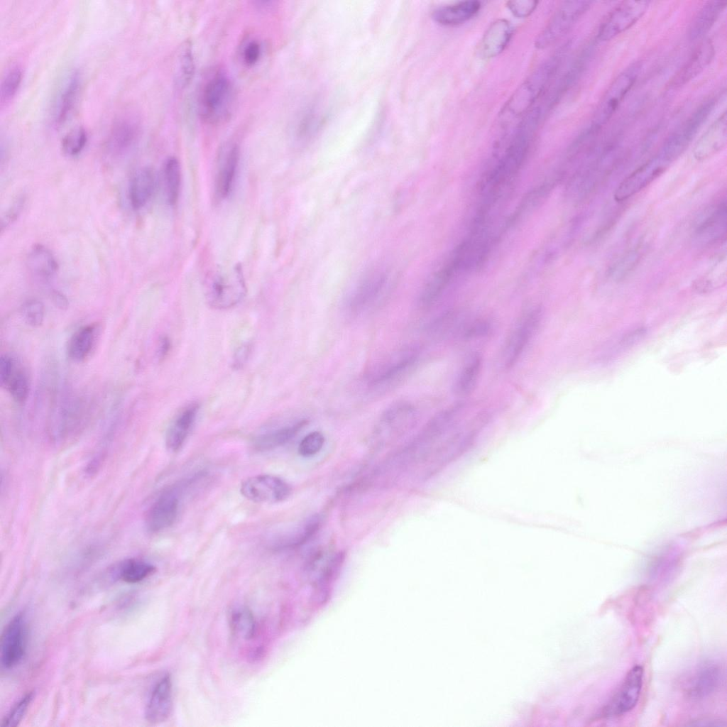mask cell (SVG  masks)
<instances>
[{
  "mask_svg": "<svg viewBox=\"0 0 727 727\" xmlns=\"http://www.w3.org/2000/svg\"><path fill=\"white\" fill-rule=\"evenodd\" d=\"M566 51L565 48L540 64L519 85L505 104L503 113L519 116L530 111L556 74Z\"/></svg>",
  "mask_w": 727,
  "mask_h": 727,
  "instance_id": "cell-1",
  "label": "cell"
},
{
  "mask_svg": "<svg viewBox=\"0 0 727 727\" xmlns=\"http://www.w3.org/2000/svg\"><path fill=\"white\" fill-rule=\"evenodd\" d=\"M203 290L207 302L214 309L225 310L236 305L246 293L241 266L211 271L206 275Z\"/></svg>",
  "mask_w": 727,
  "mask_h": 727,
  "instance_id": "cell-2",
  "label": "cell"
},
{
  "mask_svg": "<svg viewBox=\"0 0 727 727\" xmlns=\"http://www.w3.org/2000/svg\"><path fill=\"white\" fill-rule=\"evenodd\" d=\"M233 84L223 70L212 73L204 82L199 97V111L202 120L211 124L224 121L230 115L234 104Z\"/></svg>",
  "mask_w": 727,
  "mask_h": 727,
  "instance_id": "cell-3",
  "label": "cell"
},
{
  "mask_svg": "<svg viewBox=\"0 0 727 727\" xmlns=\"http://www.w3.org/2000/svg\"><path fill=\"white\" fill-rule=\"evenodd\" d=\"M420 351L414 346L405 347L393 353L377 364L366 375L367 388L372 392H382L390 389L415 368Z\"/></svg>",
  "mask_w": 727,
  "mask_h": 727,
  "instance_id": "cell-4",
  "label": "cell"
},
{
  "mask_svg": "<svg viewBox=\"0 0 727 727\" xmlns=\"http://www.w3.org/2000/svg\"><path fill=\"white\" fill-rule=\"evenodd\" d=\"M717 102L715 97L709 98L700 104L694 111L668 137L658 155L670 164L677 159L691 143L702 125L705 123Z\"/></svg>",
  "mask_w": 727,
  "mask_h": 727,
  "instance_id": "cell-5",
  "label": "cell"
},
{
  "mask_svg": "<svg viewBox=\"0 0 727 727\" xmlns=\"http://www.w3.org/2000/svg\"><path fill=\"white\" fill-rule=\"evenodd\" d=\"M640 68V63H633L615 78L597 106L587 129L589 131L595 134L611 119L636 82Z\"/></svg>",
  "mask_w": 727,
  "mask_h": 727,
  "instance_id": "cell-6",
  "label": "cell"
},
{
  "mask_svg": "<svg viewBox=\"0 0 727 727\" xmlns=\"http://www.w3.org/2000/svg\"><path fill=\"white\" fill-rule=\"evenodd\" d=\"M389 273L381 270L371 273L362 278L351 290L346 308L352 315H360L370 310L381 302L389 291Z\"/></svg>",
  "mask_w": 727,
  "mask_h": 727,
  "instance_id": "cell-7",
  "label": "cell"
},
{
  "mask_svg": "<svg viewBox=\"0 0 727 727\" xmlns=\"http://www.w3.org/2000/svg\"><path fill=\"white\" fill-rule=\"evenodd\" d=\"M592 1H564L555 11L535 40V46L544 49L565 35L589 9Z\"/></svg>",
  "mask_w": 727,
  "mask_h": 727,
  "instance_id": "cell-8",
  "label": "cell"
},
{
  "mask_svg": "<svg viewBox=\"0 0 727 727\" xmlns=\"http://www.w3.org/2000/svg\"><path fill=\"white\" fill-rule=\"evenodd\" d=\"M27 620L24 612L16 613L4 627L0 638L1 667L10 669L24 658L27 648Z\"/></svg>",
  "mask_w": 727,
  "mask_h": 727,
  "instance_id": "cell-9",
  "label": "cell"
},
{
  "mask_svg": "<svg viewBox=\"0 0 727 727\" xmlns=\"http://www.w3.org/2000/svg\"><path fill=\"white\" fill-rule=\"evenodd\" d=\"M542 317V310L536 307L527 312L517 323L503 349L502 359L505 368H512L518 361L540 326Z\"/></svg>",
  "mask_w": 727,
  "mask_h": 727,
  "instance_id": "cell-10",
  "label": "cell"
},
{
  "mask_svg": "<svg viewBox=\"0 0 727 727\" xmlns=\"http://www.w3.org/2000/svg\"><path fill=\"white\" fill-rule=\"evenodd\" d=\"M650 1H625L615 7L599 26L597 39L611 40L632 27L646 12Z\"/></svg>",
  "mask_w": 727,
  "mask_h": 727,
  "instance_id": "cell-11",
  "label": "cell"
},
{
  "mask_svg": "<svg viewBox=\"0 0 727 727\" xmlns=\"http://www.w3.org/2000/svg\"><path fill=\"white\" fill-rule=\"evenodd\" d=\"M291 491L290 486L282 479L270 475L261 474L245 479L241 484V495L256 503H278L286 499Z\"/></svg>",
  "mask_w": 727,
  "mask_h": 727,
  "instance_id": "cell-12",
  "label": "cell"
},
{
  "mask_svg": "<svg viewBox=\"0 0 727 727\" xmlns=\"http://www.w3.org/2000/svg\"><path fill=\"white\" fill-rule=\"evenodd\" d=\"M643 679V668L635 665L627 673L623 683L601 711L603 717L622 716L631 711L638 701Z\"/></svg>",
  "mask_w": 727,
  "mask_h": 727,
  "instance_id": "cell-13",
  "label": "cell"
},
{
  "mask_svg": "<svg viewBox=\"0 0 727 727\" xmlns=\"http://www.w3.org/2000/svg\"><path fill=\"white\" fill-rule=\"evenodd\" d=\"M669 165L658 155L643 163L618 185L614 199L622 202L638 193L662 174Z\"/></svg>",
  "mask_w": 727,
  "mask_h": 727,
  "instance_id": "cell-14",
  "label": "cell"
},
{
  "mask_svg": "<svg viewBox=\"0 0 727 727\" xmlns=\"http://www.w3.org/2000/svg\"><path fill=\"white\" fill-rule=\"evenodd\" d=\"M723 669L720 664L708 660L701 664L690 677L686 694L694 701H700L713 695L721 687Z\"/></svg>",
  "mask_w": 727,
  "mask_h": 727,
  "instance_id": "cell-15",
  "label": "cell"
},
{
  "mask_svg": "<svg viewBox=\"0 0 727 727\" xmlns=\"http://www.w3.org/2000/svg\"><path fill=\"white\" fill-rule=\"evenodd\" d=\"M179 499L176 488L164 491L153 503L146 516V527L148 532L157 533L171 526L176 520Z\"/></svg>",
  "mask_w": 727,
  "mask_h": 727,
  "instance_id": "cell-16",
  "label": "cell"
},
{
  "mask_svg": "<svg viewBox=\"0 0 727 727\" xmlns=\"http://www.w3.org/2000/svg\"><path fill=\"white\" fill-rule=\"evenodd\" d=\"M726 214L725 201L710 209L696 226L693 233L695 244L705 246L722 239L726 233Z\"/></svg>",
  "mask_w": 727,
  "mask_h": 727,
  "instance_id": "cell-17",
  "label": "cell"
},
{
  "mask_svg": "<svg viewBox=\"0 0 727 727\" xmlns=\"http://www.w3.org/2000/svg\"><path fill=\"white\" fill-rule=\"evenodd\" d=\"M715 48L709 39L701 40L670 82V87L679 88L697 77L712 61Z\"/></svg>",
  "mask_w": 727,
  "mask_h": 727,
  "instance_id": "cell-18",
  "label": "cell"
},
{
  "mask_svg": "<svg viewBox=\"0 0 727 727\" xmlns=\"http://www.w3.org/2000/svg\"><path fill=\"white\" fill-rule=\"evenodd\" d=\"M172 709V681L167 674L154 686L145 709V718L151 723H160L169 717Z\"/></svg>",
  "mask_w": 727,
  "mask_h": 727,
  "instance_id": "cell-19",
  "label": "cell"
},
{
  "mask_svg": "<svg viewBox=\"0 0 727 727\" xmlns=\"http://www.w3.org/2000/svg\"><path fill=\"white\" fill-rule=\"evenodd\" d=\"M727 116L723 113L696 143L693 155L698 161L706 160L722 151L727 143Z\"/></svg>",
  "mask_w": 727,
  "mask_h": 727,
  "instance_id": "cell-20",
  "label": "cell"
},
{
  "mask_svg": "<svg viewBox=\"0 0 727 727\" xmlns=\"http://www.w3.org/2000/svg\"><path fill=\"white\" fill-rule=\"evenodd\" d=\"M513 35V26L506 19H497L485 31L479 46V54L485 59L500 55L508 46Z\"/></svg>",
  "mask_w": 727,
  "mask_h": 727,
  "instance_id": "cell-21",
  "label": "cell"
},
{
  "mask_svg": "<svg viewBox=\"0 0 727 727\" xmlns=\"http://www.w3.org/2000/svg\"><path fill=\"white\" fill-rule=\"evenodd\" d=\"M139 134V126L132 116H123L112 126L106 142L108 152L114 156L126 153L133 146Z\"/></svg>",
  "mask_w": 727,
  "mask_h": 727,
  "instance_id": "cell-22",
  "label": "cell"
},
{
  "mask_svg": "<svg viewBox=\"0 0 727 727\" xmlns=\"http://www.w3.org/2000/svg\"><path fill=\"white\" fill-rule=\"evenodd\" d=\"M80 86V77L75 70L69 72L62 80L53 108V120L56 125L69 118L75 107Z\"/></svg>",
  "mask_w": 727,
  "mask_h": 727,
  "instance_id": "cell-23",
  "label": "cell"
},
{
  "mask_svg": "<svg viewBox=\"0 0 727 727\" xmlns=\"http://www.w3.org/2000/svg\"><path fill=\"white\" fill-rule=\"evenodd\" d=\"M239 156V147L236 143L226 146L220 153L216 177V191L220 197L225 198L231 190Z\"/></svg>",
  "mask_w": 727,
  "mask_h": 727,
  "instance_id": "cell-24",
  "label": "cell"
},
{
  "mask_svg": "<svg viewBox=\"0 0 727 727\" xmlns=\"http://www.w3.org/2000/svg\"><path fill=\"white\" fill-rule=\"evenodd\" d=\"M199 409L198 403H190L173 420L165 437V444L168 450L175 452L182 447L194 425Z\"/></svg>",
  "mask_w": 727,
  "mask_h": 727,
  "instance_id": "cell-25",
  "label": "cell"
},
{
  "mask_svg": "<svg viewBox=\"0 0 727 727\" xmlns=\"http://www.w3.org/2000/svg\"><path fill=\"white\" fill-rule=\"evenodd\" d=\"M481 8V3L479 1H459L438 7L433 11L432 18L442 26H457L476 16Z\"/></svg>",
  "mask_w": 727,
  "mask_h": 727,
  "instance_id": "cell-26",
  "label": "cell"
},
{
  "mask_svg": "<svg viewBox=\"0 0 727 727\" xmlns=\"http://www.w3.org/2000/svg\"><path fill=\"white\" fill-rule=\"evenodd\" d=\"M26 265L29 272L43 281L52 279L58 270L55 256L41 244H35L31 248L26 258Z\"/></svg>",
  "mask_w": 727,
  "mask_h": 727,
  "instance_id": "cell-27",
  "label": "cell"
},
{
  "mask_svg": "<svg viewBox=\"0 0 727 727\" xmlns=\"http://www.w3.org/2000/svg\"><path fill=\"white\" fill-rule=\"evenodd\" d=\"M155 185V173L151 168L145 167L136 172L129 188V201L133 209H140L147 204L153 193Z\"/></svg>",
  "mask_w": 727,
  "mask_h": 727,
  "instance_id": "cell-28",
  "label": "cell"
},
{
  "mask_svg": "<svg viewBox=\"0 0 727 727\" xmlns=\"http://www.w3.org/2000/svg\"><path fill=\"white\" fill-rule=\"evenodd\" d=\"M726 4V1L706 2L691 23L689 30V39L692 41L702 39L716 22Z\"/></svg>",
  "mask_w": 727,
  "mask_h": 727,
  "instance_id": "cell-29",
  "label": "cell"
},
{
  "mask_svg": "<svg viewBox=\"0 0 727 727\" xmlns=\"http://www.w3.org/2000/svg\"><path fill=\"white\" fill-rule=\"evenodd\" d=\"M97 326L89 324L78 329L70 338L67 354L70 359L80 362L91 354L97 340Z\"/></svg>",
  "mask_w": 727,
  "mask_h": 727,
  "instance_id": "cell-30",
  "label": "cell"
},
{
  "mask_svg": "<svg viewBox=\"0 0 727 727\" xmlns=\"http://www.w3.org/2000/svg\"><path fill=\"white\" fill-rule=\"evenodd\" d=\"M307 423L301 420L293 425L285 426L257 437L254 447L258 451H268L278 447L295 437Z\"/></svg>",
  "mask_w": 727,
  "mask_h": 727,
  "instance_id": "cell-31",
  "label": "cell"
},
{
  "mask_svg": "<svg viewBox=\"0 0 727 727\" xmlns=\"http://www.w3.org/2000/svg\"><path fill=\"white\" fill-rule=\"evenodd\" d=\"M726 257L719 256L707 271L695 280L694 290L699 293L712 292L726 283Z\"/></svg>",
  "mask_w": 727,
  "mask_h": 727,
  "instance_id": "cell-32",
  "label": "cell"
},
{
  "mask_svg": "<svg viewBox=\"0 0 727 727\" xmlns=\"http://www.w3.org/2000/svg\"><path fill=\"white\" fill-rule=\"evenodd\" d=\"M155 567L152 564L137 558L121 562L115 570L116 576L128 584L138 583L152 575Z\"/></svg>",
  "mask_w": 727,
  "mask_h": 727,
  "instance_id": "cell-33",
  "label": "cell"
},
{
  "mask_svg": "<svg viewBox=\"0 0 727 727\" xmlns=\"http://www.w3.org/2000/svg\"><path fill=\"white\" fill-rule=\"evenodd\" d=\"M482 367V359L474 354L466 361L459 371L454 383V390L458 395H466L474 389Z\"/></svg>",
  "mask_w": 727,
  "mask_h": 727,
  "instance_id": "cell-34",
  "label": "cell"
},
{
  "mask_svg": "<svg viewBox=\"0 0 727 727\" xmlns=\"http://www.w3.org/2000/svg\"><path fill=\"white\" fill-rule=\"evenodd\" d=\"M644 251L643 244H638L621 255L608 268V275L615 282L628 276L640 263Z\"/></svg>",
  "mask_w": 727,
  "mask_h": 727,
  "instance_id": "cell-35",
  "label": "cell"
},
{
  "mask_svg": "<svg viewBox=\"0 0 727 727\" xmlns=\"http://www.w3.org/2000/svg\"><path fill=\"white\" fill-rule=\"evenodd\" d=\"M163 179L167 202L174 205L178 198L180 186V167L177 159L168 158L163 166Z\"/></svg>",
  "mask_w": 727,
  "mask_h": 727,
  "instance_id": "cell-36",
  "label": "cell"
},
{
  "mask_svg": "<svg viewBox=\"0 0 727 727\" xmlns=\"http://www.w3.org/2000/svg\"><path fill=\"white\" fill-rule=\"evenodd\" d=\"M2 387L16 403H23L27 399L29 381L26 372L18 362Z\"/></svg>",
  "mask_w": 727,
  "mask_h": 727,
  "instance_id": "cell-37",
  "label": "cell"
},
{
  "mask_svg": "<svg viewBox=\"0 0 727 727\" xmlns=\"http://www.w3.org/2000/svg\"><path fill=\"white\" fill-rule=\"evenodd\" d=\"M230 624L232 630L246 640L251 639L256 633L255 618L246 607H239L232 611Z\"/></svg>",
  "mask_w": 727,
  "mask_h": 727,
  "instance_id": "cell-38",
  "label": "cell"
},
{
  "mask_svg": "<svg viewBox=\"0 0 727 727\" xmlns=\"http://www.w3.org/2000/svg\"><path fill=\"white\" fill-rule=\"evenodd\" d=\"M177 64V82L184 87L190 84L195 73V58L190 41L184 43L180 50Z\"/></svg>",
  "mask_w": 727,
  "mask_h": 727,
  "instance_id": "cell-39",
  "label": "cell"
},
{
  "mask_svg": "<svg viewBox=\"0 0 727 727\" xmlns=\"http://www.w3.org/2000/svg\"><path fill=\"white\" fill-rule=\"evenodd\" d=\"M87 141V134L84 129L80 126L73 128L62 138V150L67 155L75 156L83 150Z\"/></svg>",
  "mask_w": 727,
  "mask_h": 727,
  "instance_id": "cell-40",
  "label": "cell"
},
{
  "mask_svg": "<svg viewBox=\"0 0 727 727\" xmlns=\"http://www.w3.org/2000/svg\"><path fill=\"white\" fill-rule=\"evenodd\" d=\"M33 698L34 692L33 691L28 692L22 696L3 718L1 726L2 727L18 726L26 715Z\"/></svg>",
  "mask_w": 727,
  "mask_h": 727,
  "instance_id": "cell-41",
  "label": "cell"
},
{
  "mask_svg": "<svg viewBox=\"0 0 727 727\" xmlns=\"http://www.w3.org/2000/svg\"><path fill=\"white\" fill-rule=\"evenodd\" d=\"M21 314L27 324L33 327H39L43 324L45 317L43 304L38 300H29L23 304Z\"/></svg>",
  "mask_w": 727,
  "mask_h": 727,
  "instance_id": "cell-42",
  "label": "cell"
},
{
  "mask_svg": "<svg viewBox=\"0 0 727 727\" xmlns=\"http://www.w3.org/2000/svg\"><path fill=\"white\" fill-rule=\"evenodd\" d=\"M22 77V71L19 66L11 67L4 75L0 89L1 102L9 100L16 92Z\"/></svg>",
  "mask_w": 727,
  "mask_h": 727,
  "instance_id": "cell-43",
  "label": "cell"
},
{
  "mask_svg": "<svg viewBox=\"0 0 727 727\" xmlns=\"http://www.w3.org/2000/svg\"><path fill=\"white\" fill-rule=\"evenodd\" d=\"M492 325L486 319H474L466 321L459 333L464 339H473L485 337L490 334Z\"/></svg>",
  "mask_w": 727,
  "mask_h": 727,
  "instance_id": "cell-44",
  "label": "cell"
},
{
  "mask_svg": "<svg viewBox=\"0 0 727 727\" xmlns=\"http://www.w3.org/2000/svg\"><path fill=\"white\" fill-rule=\"evenodd\" d=\"M324 442V435L318 431L307 434L300 442L298 452L303 457H310L317 453Z\"/></svg>",
  "mask_w": 727,
  "mask_h": 727,
  "instance_id": "cell-45",
  "label": "cell"
},
{
  "mask_svg": "<svg viewBox=\"0 0 727 727\" xmlns=\"http://www.w3.org/2000/svg\"><path fill=\"white\" fill-rule=\"evenodd\" d=\"M538 1L535 0H520L507 1L506 6L510 13L519 18H527L536 9Z\"/></svg>",
  "mask_w": 727,
  "mask_h": 727,
  "instance_id": "cell-46",
  "label": "cell"
},
{
  "mask_svg": "<svg viewBox=\"0 0 727 727\" xmlns=\"http://www.w3.org/2000/svg\"><path fill=\"white\" fill-rule=\"evenodd\" d=\"M26 202L24 195L16 197L1 217V231L13 223L21 214Z\"/></svg>",
  "mask_w": 727,
  "mask_h": 727,
  "instance_id": "cell-47",
  "label": "cell"
},
{
  "mask_svg": "<svg viewBox=\"0 0 727 727\" xmlns=\"http://www.w3.org/2000/svg\"><path fill=\"white\" fill-rule=\"evenodd\" d=\"M261 55V45L256 40L248 42L242 50L243 62L246 66L251 67L257 63Z\"/></svg>",
  "mask_w": 727,
  "mask_h": 727,
  "instance_id": "cell-48",
  "label": "cell"
},
{
  "mask_svg": "<svg viewBox=\"0 0 727 727\" xmlns=\"http://www.w3.org/2000/svg\"><path fill=\"white\" fill-rule=\"evenodd\" d=\"M18 361L12 356L5 354L0 358V382L2 386L15 368Z\"/></svg>",
  "mask_w": 727,
  "mask_h": 727,
  "instance_id": "cell-49",
  "label": "cell"
},
{
  "mask_svg": "<svg viewBox=\"0 0 727 727\" xmlns=\"http://www.w3.org/2000/svg\"><path fill=\"white\" fill-rule=\"evenodd\" d=\"M250 351L251 347L248 344L243 345L239 349H238V350L235 353L233 361V365L235 368H239L242 367L244 364H245L249 356Z\"/></svg>",
  "mask_w": 727,
  "mask_h": 727,
  "instance_id": "cell-50",
  "label": "cell"
},
{
  "mask_svg": "<svg viewBox=\"0 0 727 727\" xmlns=\"http://www.w3.org/2000/svg\"><path fill=\"white\" fill-rule=\"evenodd\" d=\"M170 341L166 336L160 337L157 349V356L160 360L163 359L170 349Z\"/></svg>",
  "mask_w": 727,
  "mask_h": 727,
  "instance_id": "cell-51",
  "label": "cell"
},
{
  "mask_svg": "<svg viewBox=\"0 0 727 727\" xmlns=\"http://www.w3.org/2000/svg\"><path fill=\"white\" fill-rule=\"evenodd\" d=\"M52 300L55 305L60 308H65L67 307L68 302L66 297L60 292L53 290L51 294Z\"/></svg>",
  "mask_w": 727,
  "mask_h": 727,
  "instance_id": "cell-52",
  "label": "cell"
},
{
  "mask_svg": "<svg viewBox=\"0 0 727 727\" xmlns=\"http://www.w3.org/2000/svg\"><path fill=\"white\" fill-rule=\"evenodd\" d=\"M696 723H692V726H721L722 723H718L719 721L715 720H699L696 721Z\"/></svg>",
  "mask_w": 727,
  "mask_h": 727,
  "instance_id": "cell-53",
  "label": "cell"
},
{
  "mask_svg": "<svg viewBox=\"0 0 727 727\" xmlns=\"http://www.w3.org/2000/svg\"><path fill=\"white\" fill-rule=\"evenodd\" d=\"M256 6L261 9H270L273 6V2L272 1H256Z\"/></svg>",
  "mask_w": 727,
  "mask_h": 727,
  "instance_id": "cell-54",
  "label": "cell"
}]
</instances>
